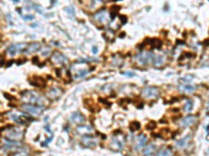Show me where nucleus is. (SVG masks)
I'll list each match as a JSON object with an SVG mask.
<instances>
[{
  "instance_id": "obj_8",
  "label": "nucleus",
  "mask_w": 209,
  "mask_h": 156,
  "mask_svg": "<svg viewBox=\"0 0 209 156\" xmlns=\"http://www.w3.org/2000/svg\"><path fill=\"white\" fill-rule=\"evenodd\" d=\"M94 20L99 24H107L110 19V15L107 12V10H101L97 13L94 14Z\"/></svg>"
},
{
  "instance_id": "obj_34",
  "label": "nucleus",
  "mask_w": 209,
  "mask_h": 156,
  "mask_svg": "<svg viewBox=\"0 0 209 156\" xmlns=\"http://www.w3.org/2000/svg\"><path fill=\"white\" fill-rule=\"evenodd\" d=\"M65 11H69V12H67L68 14H71L72 16H74V10H73V7H71V6H69V7H66L65 8Z\"/></svg>"
},
{
  "instance_id": "obj_43",
  "label": "nucleus",
  "mask_w": 209,
  "mask_h": 156,
  "mask_svg": "<svg viewBox=\"0 0 209 156\" xmlns=\"http://www.w3.org/2000/svg\"><path fill=\"white\" fill-rule=\"evenodd\" d=\"M114 1H117V0H114Z\"/></svg>"
},
{
  "instance_id": "obj_27",
  "label": "nucleus",
  "mask_w": 209,
  "mask_h": 156,
  "mask_svg": "<svg viewBox=\"0 0 209 156\" xmlns=\"http://www.w3.org/2000/svg\"><path fill=\"white\" fill-rule=\"evenodd\" d=\"M193 100H190L189 99V100H187L185 102L183 109H184V112H189L193 110Z\"/></svg>"
},
{
  "instance_id": "obj_32",
  "label": "nucleus",
  "mask_w": 209,
  "mask_h": 156,
  "mask_svg": "<svg viewBox=\"0 0 209 156\" xmlns=\"http://www.w3.org/2000/svg\"><path fill=\"white\" fill-rule=\"evenodd\" d=\"M156 127V123L154 121H152V122H150L148 125H147V128L148 129H154Z\"/></svg>"
},
{
  "instance_id": "obj_13",
  "label": "nucleus",
  "mask_w": 209,
  "mask_h": 156,
  "mask_svg": "<svg viewBox=\"0 0 209 156\" xmlns=\"http://www.w3.org/2000/svg\"><path fill=\"white\" fill-rule=\"evenodd\" d=\"M147 141H148V137L143 133H141V134H139L138 137L136 138V145H135V149L138 151V150H141L143 149L145 147V145H147Z\"/></svg>"
},
{
  "instance_id": "obj_1",
  "label": "nucleus",
  "mask_w": 209,
  "mask_h": 156,
  "mask_svg": "<svg viewBox=\"0 0 209 156\" xmlns=\"http://www.w3.org/2000/svg\"><path fill=\"white\" fill-rule=\"evenodd\" d=\"M22 100H23L25 103H30V104H35V105L43 106L44 107L45 103V98H43L39 93L34 92V91H24L21 94Z\"/></svg>"
},
{
  "instance_id": "obj_28",
  "label": "nucleus",
  "mask_w": 209,
  "mask_h": 156,
  "mask_svg": "<svg viewBox=\"0 0 209 156\" xmlns=\"http://www.w3.org/2000/svg\"><path fill=\"white\" fill-rule=\"evenodd\" d=\"M193 75H187V76H184V77H182L181 79H180V82H181V83L188 84L190 81H193Z\"/></svg>"
},
{
  "instance_id": "obj_7",
  "label": "nucleus",
  "mask_w": 209,
  "mask_h": 156,
  "mask_svg": "<svg viewBox=\"0 0 209 156\" xmlns=\"http://www.w3.org/2000/svg\"><path fill=\"white\" fill-rule=\"evenodd\" d=\"M141 95H142V97L148 99V100L157 99L160 95V90L157 86H148L142 90Z\"/></svg>"
},
{
  "instance_id": "obj_6",
  "label": "nucleus",
  "mask_w": 209,
  "mask_h": 156,
  "mask_svg": "<svg viewBox=\"0 0 209 156\" xmlns=\"http://www.w3.org/2000/svg\"><path fill=\"white\" fill-rule=\"evenodd\" d=\"M154 54L150 51H144V52H139L136 55V61L137 64L140 66H147L150 64L151 61H153Z\"/></svg>"
},
{
  "instance_id": "obj_26",
  "label": "nucleus",
  "mask_w": 209,
  "mask_h": 156,
  "mask_svg": "<svg viewBox=\"0 0 209 156\" xmlns=\"http://www.w3.org/2000/svg\"><path fill=\"white\" fill-rule=\"evenodd\" d=\"M179 90L182 91V92H185V93H191V92H193V91L196 90V86H190V84H184V86H180Z\"/></svg>"
},
{
  "instance_id": "obj_31",
  "label": "nucleus",
  "mask_w": 209,
  "mask_h": 156,
  "mask_svg": "<svg viewBox=\"0 0 209 156\" xmlns=\"http://www.w3.org/2000/svg\"><path fill=\"white\" fill-rule=\"evenodd\" d=\"M119 6H117V5H115V6H113L112 7V14H111V16H112V19H114L116 17V15H117V11L119 10Z\"/></svg>"
},
{
  "instance_id": "obj_25",
  "label": "nucleus",
  "mask_w": 209,
  "mask_h": 156,
  "mask_svg": "<svg viewBox=\"0 0 209 156\" xmlns=\"http://www.w3.org/2000/svg\"><path fill=\"white\" fill-rule=\"evenodd\" d=\"M147 42L150 44V46H152V47L160 48L162 46V41L159 39H150V40H148Z\"/></svg>"
},
{
  "instance_id": "obj_5",
  "label": "nucleus",
  "mask_w": 209,
  "mask_h": 156,
  "mask_svg": "<svg viewBox=\"0 0 209 156\" xmlns=\"http://www.w3.org/2000/svg\"><path fill=\"white\" fill-rule=\"evenodd\" d=\"M8 116H10L11 120H12L13 122H15V123L18 124V125H26V124L34 121L33 118L28 117V116L25 115V113H19V115H17V113L11 112Z\"/></svg>"
},
{
  "instance_id": "obj_39",
  "label": "nucleus",
  "mask_w": 209,
  "mask_h": 156,
  "mask_svg": "<svg viewBox=\"0 0 209 156\" xmlns=\"http://www.w3.org/2000/svg\"><path fill=\"white\" fill-rule=\"evenodd\" d=\"M33 61H34V64H38V62H39V58L36 56V57H34V58H33Z\"/></svg>"
},
{
  "instance_id": "obj_29",
  "label": "nucleus",
  "mask_w": 209,
  "mask_h": 156,
  "mask_svg": "<svg viewBox=\"0 0 209 156\" xmlns=\"http://www.w3.org/2000/svg\"><path fill=\"white\" fill-rule=\"evenodd\" d=\"M130 127H131L132 131H136V130H139L140 129V123H139L138 121H133L130 124Z\"/></svg>"
},
{
  "instance_id": "obj_3",
  "label": "nucleus",
  "mask_w": 209,
  "mask_h": 156,
  "mask_svg": "<svg viewBox=\"0 0 209 156\" xmlns=\"http://www.w3.org/2000/svg\"><path fill=\"white\" fill-rule=\"evenodd\" d=\"M23 146V144L21 141H11L7 140V138H4V140L1 141L0 143V149L4 152H14L16 151L17 149H19L20 147Z\"/></svg>"
},
{
  "instance_id": "obj_23",
  "label": "nucleus",
  "mask_w": 209,
  "mask_h": 156,
  "mask_svg": "<svg viewBox=\"0 0 209 156\" xmlns=\"http://www.w3.org/2000/svg\"><path fill=\"white\" fill-rule=\"evenodd\" d=\"M41 49V45L39 43H31L30 45H27L26 49H25L24 52L26 53H35V52H38V51Z\"/></svg>"
},
{
  "instance_id": "obj_14",
  "label": "nucleus",
  "mask_w": 209,
  "mask_h": 156,
  "mask_svg": "<svg viewBox=\"0 0 209 156\" xmlns=\"http://www.w3.org/2000/svg\"><path fill=\"white\" fill-rule=\"evenodd\" d=\"M51 61L56 64H60V65H66L68 62V58L66 57L64 54L60 52H54L52 56H51Z\"/></svg>"
},
{
  "instance_id": "obj_38",
  "label": "nucleus",
  "mask_w": 209,
  "mask_h": 156,
  "mask_svg": "<svg viewBox=\"0 0 209 156\" xmlns=\"http://www.w3.org/2000/svg\"><path fill=\"white\" fill-rule=\"evenodd\" d=\"M206 131H207V141H209V124L208 126L206 127Z\"/></svg>"
},
{
  "instance_id": "obj_22",
  "label": "nucleus",
  "mask_w": 209,
  "mask_h": 156,
  "mask_svg": "<svg viewBox=\"0 0 209 156\" xmlns=\"http://www.w3.org/2000/svg\"><path fill=\"white\" fill-rule=\"evenodd\" d=\"M156 156H174V151L170 147H164L157 152Z\"/></svg>"
},
{
  "instance_id": "obj_17",
  "label": "nucleus",
  "mask_w": 209,
  "mask_h": 156,
  "mask_svg": "<svg viewBox=\"0 0 209 156\" xmlns=\"http://www.w3.org/2000/svg\"><path fill=\"white\" fill-rule=\"evenodd\" d=\"M76 131L78 133H80L81 135H87V134H91L93 132L92 127L89 126V125H79L78 128H76Z\"/></svg>"
},
{
  "instance_id": "obj_12",
  "label": "nucleus",
  "mask_w": 209,
  "mask_h": 156,
  "mask_svg": "<svg viewBox=\"0 0 209 156\" xmlns=\"http://www.w3.org/2000/svg\"><path fill=\"white\" fill-rule=\"evenodd\" d=\"M166 61H167V57H166V54H154V57H153V64L154 66L156 68H161L164 66L165 64H166Z\"/></svg>"
},
{
  "instance_id": "obj_11",
  "label": "nucleus",
  "mask_w": 209,
  "mask_h": 156,
  "mask_svg": "<svg viewBox=\"0 0 209 156\" xmlns=\"http://www.w3.org/2000/svg\"><path fill=\"white\" fill-rule=\"evenodd\" d=\"M63 95V91L60 87L53 86L48 91L46 94V97L50 100H58V99Z\"/></svg>"
},
{
  "instance_id": "obj_40",
  "label": "nucleus",
  "mask_w": 209,
  "mask_h": 156,
  "mask_svg": "<svg viewBox=\"0 0 209 156\" xmlns=\"http://www.w3.org/2000/svg\"><path fill=\"white\" fill-rule=\"evenodd\" d=\"M92 51H93V53H97V48L96 47H93L92 48Z\"/></svg>"
},
{
  "instance_id": "obj_18",
  "label": "nucleus",
  "mask_w": 209,
  "mask_h": 156,
  "mask_svg": "<svg viewBox=\"0 0 209 156\" xmlns=\"http://www.w3.org/2000/svg\"><path fill=\"white\" fill-rule=\"evenodd\" d=\"M110 147L113 151L119 152V151H121L122 148H124V143H122L121 141H119L118 138L114 137V138H112V141H111Z\"/></svg>"
},
{
  "instance_id": "obj_16",
  "label": "nucleus",
  "mask_w": 209,
  "mask_h": 156,
  "mask_svg": "<svg viewBox=\"0 0 209 156\" xmlns=\"http://www.w3.org/2000/svg\"><path fill=\"white\" fill-rule=\"evenodd\" d=\"M197 122V117L193 115H188L187 117H185L183 120L181 121V125L183 127H190L193 125L196 124Z\"/></svg>"
},
{
  "instance_id": "obj_24",
  "label": "nucleus",
  "mask_w": 209,
  "mask_h": 156,
  "mask_svg": "<svg viewBox=\"0 0 209 156\" xmlns=\"http://www.w3.org/2000/svg\"><path fill=\"white\" fill-rule=\"evenodd\" d=\"M156 152V145L151 143L148 145H145L143 148V154L144 155H153Z\"/></svg>"
},
{
  "instance_id": "obj_15",
  "label": "nucleus",
  "mask_w": 209,
  "mask_h": 156,
  "mask_svg": "<svg viewBox=\"0 0 209 156\" xmlns=\"http://www.w3.org/2000/svg\"><path fill=\"white\" fill-rule=\"evenodd\" d=\"M71 122L74 124H79V125H82L85 123L86 121V118L84 117V115L81 113L80 112H74L72 115H71Z\"/></svg>"
},
{
  "instance_id": "obj_35",
  "label": "nucleus",
  "mask_w": 209,
  "mask_h": 156,
  "mask_svg": "<svg viewBox=\"0 0 209 156\" xmlns=\"http://www.w3.org/2000/svg\"><path fill=\"white\" fill-rule=\"evenodd\" d=\"M49 52H50V49H49V48H47V49L45 50L44 52H43V55H44V56H48V55H49Z\"/></svg>"
},
{
  "instance_id": "obj_19",
  "label": "nucleus",
  "mask_w": 209,
  "mask_h": 156,
  "mask_svg": "<svg viewBox=\"0 0 209 156\" xmlns=\"http://www.w3.org/2000/svg\"><path fill=\"white\" fill-rule=\"evenodd\" d=\"M30 154V149L26 146H22L19 149H17L16 151L11 153V156H27Z\"/></svg>"
},
{
  "instance_id": "obj_33",
  "label": "nucleus",
  "mask_w": 209,
  "mask_h": 156,
  "mask_svg": "<svg viewBox=\"0 0 209 156\" xmlns=\"http://www.w3.org/2000/svg\"><path fill=\"white\" fill-rule=\"evenodd\" d=\"M23 17V19L25 20V21H30V20H33L35 17H34L33 15H26V16H22Z\"/></svg>"
},
{
  "instance_id": "obj_9",
  "label": "nucleus",
  "mask_w": 209,
  "mask_h": 156,
  "mask_svg": "<svg viewBox=\"0 0 209 156\" xmlns=\"http://www.w3.org/2000/svg\"><path fill=\"white\" fill-rule=\"evenodd\" d=\"M26 47H27V45H26V44H24V43H22V44L11 45V46L7 48V54H8V55L14 56V55H16L18 52H24L25 49H26Z\"/></svg>"
},
{
  "instance_id": "obj_41",
  "label": "nucleus",
  "mask_w": 209,
  "mask_h": 156,
  "mask_svg": "<svg viewBox=\"0 0 209 156\" xmlns=\"http://www.w3.org/2000/svg\"><path fill=\"white\" fill-rule=\"evenodd\" d=\"M94 1H96V2H106V1H108V0H94Z\"/></svg>"
},
{
  "instance_id": "obj_21",
  "label": "nucleus",
  "mask_w": 209,
  "mask_h": 156,
  "mask_svg": "<svg viewBox=\"0 0 209 156\" xmlns=\"http://www.w3.org/2000/svg\"><path fill=\"white\" fill-rule=\"evenodd\" d=\"M30 83L36 87H44L45 84H46V82H45L44 79L41 77H34L33 79L30 80Z\"/></svg>"
},
{
  "instance_id": "obj_20",
  "label": "nucleus",
  "mask_w": 209,
  "mask_h": 156,
  "mask_svg": "<svg viewBox=\"0 0 209 156\" xmlns=\"http://www.w3.org/2000/svg\"><path fill=\"white\" fill-rule=\"evenodd\" d=\"M190 140H191L190 135H186V137H184L183 138H181L180 141H177V147H178L179 149H185L186 147L189 145Z\"/></svg>"
},
{
  "instance_id": "obj_30",
  "label": "nucleus",
  "mask_w": 209,
  "mask_h": 156,
  "mask_svg": "<svg viewBox=\"0 0 209 156\" xmlns=\"http://www.w3.org/2000/svg\"><path fill=\"white\" fill-rule=\"evenodd\" d=\"M121 64H122V59L119 58L118 56H114L112 61V65H114V66H120Z\"/></svg>"
},
{
  "instance_id": "obj_10",
  "label": "nucleus",
  "mask_w": 209,
  "mask_h": 156,
  "mask_svg": "<svg viewBox=\"0 0 209 156\" xmlns=\"http://www.w3.org/2000/svg\"><path fill=\"white\" fill-rule=\"evenodd\" d=\"M81 143L82 145H84L85 147H89V148H92V147H95L97 145V138L92 137L91 134L87 135H83V137L81 138Z\"/></svg>"
},
{
  "instance_id": "obj_37",
  "label": "nucleus",
  "mask_w": 209,
  "mask_h": 156,
  "mask_svg": "<svg viewBox=\"0 0 209 156\" xmlns=\"http://www.w3.org/2000/svg\"><path fill=\"white\" fill-rule=\"evenodd\" d=\"M125 75H127V76H135V73H133V72H125V73H124Z\"/></svg>"
},
{
  "instance_id": "obj_2",
  "label": "nucleus",
  "mask_w": 209,
  "mask_h": 156,
  "mask_svg": "<svg viewBox=\"0 0 209 156\" xmlns=\"http://www.w3.org/2000/svg\"><path fill=\"white\" fill-rule=\"evenodd\" d=\"M24 137V130L19 128V127L7 126V133H5V138L11 141H20Z\"/></svg>"
},
{
  "instance_id": "obj_42",
  "label": "nucleus",
  "mask_w": 209,
  "mask_h": 156,
  "mask_svg": "<svg viewBox=\"0 0 209 156\" xmlns=\"http://www.w3.org/2000/svg\"><path fill=\"white\" fill-rule=\"evenodd\" d=\"M13 1H14V2H18L19 0H13Z\"/></svg>"
},
{
  "instance_id": "obj_36",
  "label": "nucleus",
  "mask_w": 209,
  "mask_h": 156,
  "mask_svg": "<svg viewBox=\"0 0 209 156\" xmlns=\"http://www.w3.org/2000/svg\"><path fill=\"white\" fill-rule=\"evenodd\" d=\"M4 97H5V98H7V99H10V100H15V98H14V97H11V96H8V94H7V93H4Z\"/></svg>"
},
{
  "instance_id": "obj_4",
  "label": "nucleus",
  "mask_w": 209,
  "mask_h": 156,
  "mask_svg": "<svg viewBox=\"0 0 209 156\" xmlns=\"http://www.w3.org/2000/svg\"><path fill=\"white\" fill-rule=\"evenodd\" d=\"M21 109L23 110L25 113H27V115H30L33 116V117H39V116L42 115L43 110H44V107L35 105V104L24 103L21 105Z\"/></svg>"
}]
</instances>
